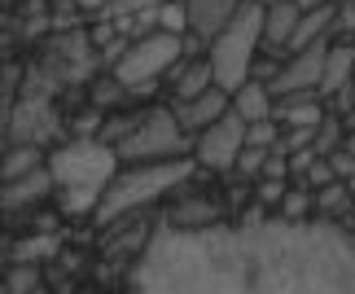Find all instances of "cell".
<instances>
[{
  "instance_id": "9",
  "label": "cell",
  "mask_w": 355,
  "mask_h": 294,
  "mask_svg": "<svg viewBox=\"0 0 355 294\" xmlns=\"http://www.w3.org/2000/svg\"><path fill=\"white\" fill-rule=\"evenodd\" d=\"M241 5H245V0H189V26L211 44V40L237 18Z\"/></svg>"
},
{
  "instance_id": "13",
  "label": "cell",
  "mask_w": 355,
  "mask_h": 294,
  "mask_svg": "<svg viewBox=\"0 0 355 294\" xmlns=\"http://www.w3.org/2000/svg\"><path fill=\"white\" fill-rule=\"evenodd\" d=\"M338 26V9L334 5H324V9H307L303 13V22H298V31H294V40H290V53H303V49H311V44H329V35Z\"/></svg>"
},
{
  "instance_id": "18",
  "label": "cell",
  "mask_w": 355,
  "mask_h": 294,
  "mask_svg": "<svg viewBox=\"0 0 355 294\" xmlns=\"http://www.w3.org/2000/svg\"><path fill=\"white\" fill-rule=\"evenodd\" d=\"M184 26H189V0H162V9H158V31L180 35Z\"/></svg>"
},
{
  "instance_id": "12",
  "label": "cell",
  "mask_w": 355,
  "mask_h": 294,
  "mask_svg": "<svg viewBox=\"0 0 355 294\" xmlns=\"http://www.w3.org/2000/svg\"><path fill=\"white\" fill-rule=\"evenodd\" d=\"M233 110L245 119V123H263V119L277 114V97H272V88L263 79H250L241 92H233Z\"/></svg>"
},
{
  "instance_id": "31",
  "label": "cell",
  "mask_w": 355,
  "mask_h": 294,
  "mask_svg": "<svg viewBox=\"0 0 355 294\" xmlns=\"http://www.w3.org/2000/svg\"><path fill=\"white\" fill-rule=\"evenodd\" d=\"M351 193H355V180H351Z\"/></svg>"
},
{
  "instance_id": "11",
  "label": "cell",
  "mask_w": 355,
  "mask_h": 294,
  "mask_svg": "<svg viewBox=\"0 0 355 294\" xmlns=\"http://www.w3.org/2000/svg\"><path fill=\"white\" fill-rule=\"evenodd\" d=\"M285 128H320L324 114H320V92H294V97H281L277 101V114Z\"/></svg>"
},
{
  "instance_id": "15",
  "label": "cell",
  "mask_w": 355,
  "mask_h": 294,
  "mask_svg": "<svg viewBox=\"0 0 355 294\" xmlns=\"http://www.w3.org/2000/svg\"><path fill=\"white\" fill-rule=\"evenodd\" d=\"M49 189H58V180H53L49 167H40V171H31V176H22V180H9L5 184V211L35 202V198H44Z\"/></svg>"
},
{
  "instance_id": "4",
  "label": "cell",
  "mask_w": 355,
  "mask_h": 294,
  "mask_svg": "<svg viewBox=\"0 0 355 294\" xmlns=\"http://www.w3.org/2000/svg\"><path fill=\"white\" fill-rule=\"evenodd\" d=\"M180 53H184V40L154 26V31L141 35V40H136V44L119 58L114 79H119L123 88H132V92H149V84H154L162 71H171V66L180 62Z\"/></svg>"
},
{
  "instance_id": "22",
  "label": "cell",
  "mask_w": 355,
  "mask_h": 294,
  "mask_svg": "<svg viewBox=\"0 0 355 294\" xmlns=\"http://www.w3.org/2000/svg\"><path fill=\"white\" fill-rule=\"evenodd\" d=\"M268 158H272V150H259V145H245V150H241V163H237V171H241V176H263Z\"/></svg>"
},
{
  "instance_id": "29",
  "label": "cell",
  "mask_w": 355,
  "mask_h": 294,
  "mask_svg": "<svg viewBox=\"0 0 355 294\" xmlns=\"http://www.w3.org/2000/svg\"><path fill=\"white\" fill-rule=\"evenodd\" d=\"M263 5H277V0H263Z\"/></svg>"
},
{
  "instance_id": "14",
  "label": "cell",
  "mask_w": 355,
  "mask_h": 294,
  "mask_svg": "<svg viewBox=\"0 0 355 294\" xmlns=\"http://www.w3.org/2000/svg\"><path fill=\"white\" fill-rule=\"evenodd\" d=\"M355 44H334L329 49V62H324V84H320V97H334V92H347L355 79Z\"/></svg>"
},
{
  "instance_id": "30",
  "label": "cell",
  "mask_w": 355,
  "mask_h": 294,
  "mask_svg": "<svg viewBox=\"0 0 355 294\" xmlns=\"http://www.w3.org/2000/svg\"><path fill=\"white\" fill-rule=\"evenodd\" d=\"M35 294H49V290H35Z\"/></svg>"
},
{
  "instance_id": "21",
  "label": "cell",
  "mask_w": 355,
  "mask_h": 294,
  "mask_svg": "<svg viewBox=\"0 0 355 294\" xmlns=\"http://www.w3.org/2000/svg\"><path fill=\"white\" fill-rule=\"evenodd\" d=\"M281 137H277V119H263V123H250L245 128V145H259V150H272Z\"/></svg>"
},
{
  "instance_id": "16",
  "label": "cell",
  "mask_w": 355,
  "mask_h": 294,
  "mask_svg": "<svg viewBox=\"0 0 355 294\" xmlns=\"http://www.w3.org/2000/svg\"><path fill=\"white\" fill-rule=\"evenodd\" d=\"M211 88H215L211 62H193V66H180V71H175V101H193Z\"/></svg>"
},
{
  "instance_id": "28",
  "label": "cell",
  "mask_w": 355,
  "mask_h": 294,
  "mask_svg": "<svg viewBox=\"0 0 355 294\" xmlns=\"http://www.w3.org/2000/svg\"><path fill=\"white\" fill-rule=\"evenodd\" d=\"M343 150H351V154H355V132H347V145H343Z\"/></svg>"
},
{
  "instance_id": "7",
  "label": "cell",
  "mask_w": 355,
  "mask_h": 294,
  "mask_svg": "<svg viewBox=\"0 0 355 294\" xmlns=\"http://www.w3.org/2000/svg\"><path fill=\"white\" fill-rule=\"evenodd\" d=\"M324 62H329V44H311L303 53H294L290 62L277 71V79H272V97H294V92H320L324 84Z\"/></svg>"
},
{
  "instance_id": "2",
  "label": "cell",
  "mask_w": 355,
  "mask_h": 294,
  "mask_svg": "<svg viewBox=\"0 0 355 294\" xmlns=\"http://www.w3.org/2000/svg\"><path fill=\"white\" fill-rule=\"evenodd\" d=\"M263 18H268L263 0H245L237 18L207 44V62L224 92H241L254 79V53L263 44Z\"/></svg>"
},
{
  "instance_id": "6",
  "label": "cell",
  "mask_w": 355,
  "mask_h": 294,
  "mask_svg": "<svg viewBox=\"0 0 355 294\" xmlns=\"http://www.w3.org/2000/svg\"><path fill=\"white\" fill-rule=\"evenodd\" d=\"M245 119L237 110H228L220 123H211L207 132L198 137V163L202 167H211V171H233L241 163V150H245Z\"/></svg>"
},
{
  "instance_id": "25",
  "label": "cell",
  "mask_w": 355,
  "mask_h": 294,
  "mask_svg": "<svg viewBox=\"0 0 355 294\" xmlns=\"http://www.w3.org/2000/svg\"><path fill=\"white\" fill-rule=\"evenodd\" d=\"M343 202H347V189H334V184H329V189H324V193L316 198V207H320V211H338Z\"/></svg>"
},
{
  "instance_id": "1",
  "label": "cell",
  "mask_w": 355,
  "mask_h": 294,
  "mask_svg": "<svg viewBox=\"0 0 355 294\" xmlns=\"http://www.w3.org/2000/svg\"><path fill=\"white\" fill-rule=\"evenodd\" d=\"M114 167H119V150L97 137H79L71 145H62V150H53L49 158V171L62 189V207L71 216H79V211L97 216L105 189L114 184Z\"/></svg>"
},
{
  "instance_id": "10",
  "label": "cell",
  "mask_w": 355,
  "mask_h": 294,
  "mask_svg": "<svg viewBox=\"0 0 355 294\" xmlns=\"http://www.w3.org/2000/svg\"><path fill=\"white\" fill-rule=\"evenodd\" d=\"M298 22H303V9H298L294 0H277V5H268V18H263V49H268V53L290 49Z\"/></svg>"
},
{
  "instance_id": "17",
  "label": "cell",
  "mask_w": 355,
  "mask_h": 294,
  "mask_svg": "<svg viewBox=\"0 0 355 294\" xmlns=\"http://www.w3.org/2000/svg\"><path fill=\"white\" fill-rule=\"evenodd\" d=\"M44 163H40V150H31V145H18V150H9L5 154V184L9 180H22V176H31V171H40Z\"/></svg>"
},
{
  "instance_id": "23",
  "label": "cell",
  "mask_w": 355,
  "mask_h": 294,
  "mask_svg": "<svg viewBox=\"0 0 355 294\" xmlns=\"http://www.w3.org/2000/svg\"><path fill=\"white\" fill-rule=\"evenodd\" d=\"M281 211H285V220H303L307 211H311V198H307L303 189H294V193H285V202H281Z\"/></svg>"
},
{
  "instance_id": "5",
  "label": "cell",
  "mask_w": 355,
  "mask_h": 294,
  "mask_svg": "<svg viewBox=\"0 0 355 294\" xmlns=\"http://www.w3.org/2000/svg\"><path fill=\"white\" fill-rule=\"evenodd\" d=\"M123 163H171V158L189 154V132L180 128V119L171 110H149V119L132 132L128 141L114 145Z\"/></svg>"
},
{
  "instance_id": "26",
  "label": "cell",
  "mask_w": 355,
  "mask_h": 294,
  "mask_svg": "<svg viewBox=\"0 0 355 294\" xmlns=\"http://www.w3.org/2000/svg\"><path fill=\"white\" fill-rule=\"evenodd\" d=\"M324 180H334V163H324V158H316V167L307 171V184H324Z\"/></svg>"
},
{
  "instance_id": "19",
  "label": "cell",
  "mask_w": 355,
  "mask_h": 294,
  "mask_svg": "<svg viewBox=\"0 0 355 294\" xmlns=\"http://www.w3.org/2000/svg\"><path fill=\"white\" fill-rule=\"evenodd\" d=\"M58 246H62L58 237L44 233V237H31V242H22L13 259H18V263H35V259H44V255H58Z\"/></svg>"
},
{
  "instance_id": "8",
  "label": "cell",
  "mask_w": 355,
  "mask_h": 294,
  "mask_svg": "<svg viewBox=\"0 0 355 294\" xmlns=\"http://www.w3.org/2000/svg\"><path fill=\"white\" fill-rule=\"evenodd\" d=\"M233 110V92H224L220 84H215L211 92H202V97L193 101H175V119H180V128L184 132H207L211 123H220V119Z\"/></svg>"
},
{
  "instance_id": "24",
  "label": "cell",
  "mask_w": 355,
  "mask_h": 294,
  "mask_svg": "<svg viewBox=\"0 0 355 294\" xmlns=\"http://www.w3.org/2000/svg\"><path fill=\"white\" fill-rule=\"evenodd\" d=\"M259 202H285V180L259 176Z\"/></svg>"
},
{
  "instance_id": "27",
  "label": "cell",
  "mask_w": 355,
  "mask_h": 294,
  "mask_svg": "<svg viewBox=\"0 0 355 294\" xmlns=\"http://www.w3.org/2000/svg\"><path fill=\"white\" fill-rule=\"evenodd\" d=\"M294 5L307 13V9H324V5H334V0H294Z\"/></svg>"
},
{
  "instance_id": "3",
  "label": "cell",
  "mask_w": 355,
  "mask_h": 294,
  "mask_svg": "<svg viewBox=\"0 0 355 294\" xmlns=\"http://www.w3.org/2000/svg\"><path fill=\"white\" fill-rule=\"evenodd\" d=\"M189 176H193V163H184V158H171V163H136L128 171H119L114 184L105 189L101 207H97V220L114 224V220L128 216V211L154 202L162 193H171L175 184H184Z\"/></svg>"
},
{
  "instance_id": "20",
  "label": "cell",
  "mask_w": 355,
  "mask_h": 294,
  "mask_svg": "<svg viewBox=\"0 0 355 294\" xmlns=\"http://www.w3.org/2000/svg\"><path fill=\"white\" fill-rule=\"evenodd\" d=\"M35 290H40L35 263H18V268L9 273V282H5V294H35Z\"/></svg>"
}]
</instances>
